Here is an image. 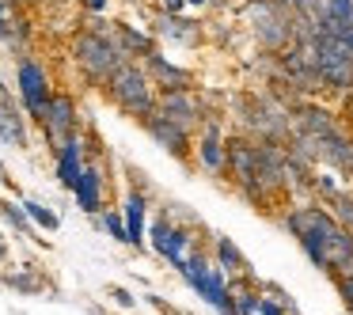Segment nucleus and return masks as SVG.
I'll return each mask as SVG.
<instances>
[{"label":"nucleus","instance_id":"a211bd4d","mask_svg":"<svg viewBox=\"0 0 353 315\" xmlns=\"http://www.w3.org/2000/svg\"><path fill=\"white\" fill-rule=\"evenodd\" d=\"M80 171H84V137H69L61 148H57V179H61V186H77Z\"/></svg>","mask_w":353,"mask_h":315},{"label":"nucleus","instance_id":"c756f323","mask_svg":"<svg viewBox=\"0 0 353 315\" xmlns=\"http://www.w3.org/2000/svg\"><path fill=\"white\" fill-rule=\"evenodd\" d=\"M8 285H12V289H19V292H34V289H39V281L27 277V274H8Z\"/></svg>","mask_w":353,"mask_h":315},{"label":"nucleus","instance_id":"4468645a","mask_svg":"<svg viewBox=\"0 0 353 315\" xmlns=\"http://www.w3.org/2000/svg\"><path fill=\"white\" fill-rule=\"evenodd\" d=\"M186 243H190V236H186L183 228H171L168 221H160L152 228V247H156V254H163V258L171 262V266H179L183 270V262H186Z\"/></svg>","mask_w":353,"mask_h":315},{"label":"nucleus","instance_id":"b1692460","mask_svg":"<svg viewBox=\"0 0 353 315\" xmlns=\"http://www.w3.org/2000/svg\"><path fill=\"white\" fill-rule=\"evenodd\" d=\"M330 213H334L338 221L345 224V232L353 236V198H350V194H342V190L330 194Z\"/></svg>","mask_w":353,"mask_h":315},{"label":"nucleus","instance_id":"423d86ee","mask_svg":"<svg viewBox=\"0 0 353 315\" xmlns=\"http://www.w3.org/2000/svg\"><path fill=\"white\" fill-rule=\"evenodd\" d=\"M251 31L262 42V50L281 54L285 46H292V12L281 0H254L251 4Z\"/></svg>","mask_w":353,"mask_h":315},{"label":"nucleus","instance_id":"cd10ccee","mask_svg":"<svg viewBox=\"0 0 353 315\" xmlns=\"http://www.w3.org/2000/svg\"><path fill=\"white\" fill-rule=\"evenodd\" d=\"M259 292H236V315H259Z\"/></svg>","mask_w":353,"mask_h":315},{"label":"nucleus","instance_id":"bb28decb","mask_svg":"<svg viewBox=\"0 0 353 315\" xmlns=\"http://www.w3.org/2000/svg\"><path fill=\"white\" fill-rule=\"evenodd\" d=\"M103 228H107L114 239L130 243V232H125V216H122V213H103Z\"/></svg>","mask_w":353,"mask_h":315},{"label":"nucleus","instance_id":"6e6552de","mask_svg":"<svg viewBox=\"0 0 353 315\" xmlns=\"http://www.w3.org/2000/svg\"><path fill=\"white\" fill-rule=\"evenodd\" d=\"M39 125H42L46 141L54 145V152H57L69 137H77V125H80L77 99L65 95V92H54V95H50V103L42 107V114H39Z\"/></svg>","mask_w":353,"mask_h":315},{"label":"nucleus","instance_id":"0eeeda50","mask_svg":"<svg viewBox=\"0 0 353 315\" xmlns=\"http://www.w3.org/2000/svg\"><path fill=\"white\" fill-rule=\"evenodd\" d=\"M183 277L209 300V304L216 307V312L236 315V296L228 292V281H224V277L205 262V254H194V258H186V262H183Z\"/></svg>","mask_w":353,"mask_h":315},{"label":"nucleus","instance_id":"72a5a7b5","mask_svg":"<svg viewBox=\"0 0 353 315\" xmlns=\"http://www.w3.org/2000/svg\"><path fill=\"white\" fill-rule=\"evenodd\" d=\"M110 296H114V300H118V304H122V307H133V296H130V292H125V289H114V292H110Z\"/></svg>","mask_w":353,"mask_h":315},{"label":"nucleus","instance_id":"c9c22d12","mask_svg":"<svg viewBox=\"0 0 353 315\" xmlns=\"http://www.w3.org/2000/svg\"><path fill=\"white\" fill-rule=\"evenodd\" d=\"M8 258V243H4V239H0V262Z\"/></svg>","mask_w":353,"mask_h":315},{"label":"nucleus","instance_id":"39448f33","mask_svg":"<svg viewBox=\"0 0 353 315\" xmlns=\"http://www.w3.org/2000/svg\"><path fill=\"white\" fill-rule=\"evenodd\" d=\"M312 54H315V65L323 72V84L334 88V92H350L353 88V46L338 34H327L319 31L312 42Z\"/></svg>","mask_w":353,"mask_h":315},{"label":"nucleus","instance_id":"5701e85b","mask_svg":"<svg viewBox=\"0 0 353 315\" xmlns=\"http://www.w3.org/2000/svg\"><path fill=\"white\" fill-rule=\"evenodd\" d=\"M23 209H27V216H31V221L39 224V228H46V232H54L57 224H61L54 209H46L42 201H34V198H27V201H23Z\"/></svg>","mask_w":353,"mask_h":315},{"label":"nucleus","instance_id":"2f4dec72","mask_svg":"<svg viewBox=\"0 0 353 315\" xmlns=\"http://www.w3.org/2000/svg\"><path fill=\"white\" fill-rule=\"evenodd\" d=\"M8 4H4V0H0V42H4V39H8Z\"/></svg>","mask_w":353,"mask_h":315},{"label":"nucleus","instance_id":"ddd939ff","mask_svg":"<svg viewBox=\"0 0 353 315\" xmlns=\"http://www.w3.org/2000/svg\"><path fill=\"white\" fill-rule=\"evenodd\" d=\"M145 72L152 77V84L160 88V92H175V88H190V84H194V77H190V72H186V69H179V65H171L168 57H163V54H156V50L145 57Z\"/></svg>","mask_w":353,"mask_h":315},{"label":"nucleus","instance_id":"7c9ffc66","mask_svg":"<svg viewBox=\"0 0 353 315\" xmlns=\"http://www.w3.org/2000/svg\"><path fill=\"white\" fill-rule=\"evenodd\" d=\"M259 315H285V307L277 304V300H270V296H262L259 300Z\"/></svg>","mask_w":353,"mask_h":315},{"label":"nucleus","instance_id":"4be33fe9","mask_svg":"<svg viewBox=\"0 0 353 315\" xmlns=\"http://www.w3.org/2000/svg\"><path fill=\"white\" fill-rule=\"evenodd\" d=\"M156 31H160L163 39H175V42H194V39H198V27H194L190 19H183V16H171V12L160 19Z\"/></svg>","mask_w":353,"mask_h":315},{"label":"nucleus","instance_id":"9d476101","mask_svg":"<svg viewBox=\"0 0 353 315\" xmlns=\"http://www.w3.org/2000/svg\"><path fill=\"white\" fill-rule=\"evenodd\" d=\"M156 110H160L163 118H171L175 125H183V130H198L201 118H205V107H201V99L190 92V88H175V92H160V103H156Z\"/></svg>","mask_w":353,"mask_h":315},{"label":"nucleus","instance_id":"f8f14e48","mask_svg":"<svg viewBox=\"0 0 353 315\" xmlns=\"http://www.w3.org/2000/svg\"><path fill=\"white\" fill-rule=\"evenodd\" d=\"M198 163L205 171H213V175H221L228 167V141L221 137V125L216 122H205V130L198 137Z\"/></svg>","mask_w":353,"mask_h":315},{"label":"nucleus","instance_id":"e433bc0d","mask_svg":"<svg viewBox=\"0 0 353 315\" xmlns=\"http://www.w3.org/2000/svg\"><path fill=\"white\" fill-rule=\"evenodd\" d=\"M0 99H8V88H4V80H0Z\"/></svg>","mask_w":353,"mask_h":315},{"label":"nucleus","instance_id":"f704fd0d","mask_svg":"<svg viewBox=\"0 0 353 315\" xmlns=\"http://www.w3.org/2000/svg\"><path fill=\"white\" fill-rule=\"evenodd\" d=\"M163 4H168V12H171V16H175V12L183 8V0H163Z\"/></svg>","mask_w":353,"mask_h":315},{"label":"nucleus","instance_id":"4c0bfd02","mask_svg":"<svg viewBox=\"0 0 353 315\" xmlns=\"http://www.w3.org/2000/svg\"><path fill=\"white\" fill-rule=\"evenodd\" d=\"M4 4H8V0H4Z\"/></svg>","mask_w":353,"mask_h":315},{"label":"nucleus","instance_id":"412c9836","mask_svg":"<svg viewBox=\"0 0 353 315\" xmlns=\"http://www.w3.org/2000/svg\"><path fill=\"white\" fill-rule=\"evenodd\" d=\"M114 34H118V46L125 50V57H141V61H145V57L156 50L152 39H148V34H141V31H133L130 23H118Z\"/></svg>","mask_w":353,"mask_h":315},{"label":"nucleus","instance_id":"473e14b6","mask_svg":"<svg viewBox=\"0 0 353 315\" xmlns=\"http://www.w3.org/2000/svg\"><path fill=\"white\" fill-rule=\"evenodd\" d=\"M84 8H88V12H107L110 0H84Z\"/></svg>","mask_w":353,"mask_h":315},{"label":"nucleus","instance_id":"1a4fd4ad","mask_svg":"<svg viewBox=\"0 0 353 315\" xmlns=\"http://www.w3.org/2000/svg\"><path fill=\"white\" fill-rule=\"evenodd\" d=\"M16 84H19V103H23V110H27L31 118H39L42 107L50 103V95H54L46 65L23 54V57L16 61Z\"/></svg>","mask_w":353,"mask_h":315},{"label":"nucleus","instance_id":"f03ea898","mask_svg":"<svg viewBox=\"0 0 353 315\" xmlns=\"http://www.w3.org/2000/svg\"><path fill=\"white\" fill-rule=\"evenodd\" d=\"M72 61L80 65V72H84L92 84H107L130 57H125V50L118 46L114 31L92 27V31H80L77 39H72Z\"/></svg>","mask_w":353,"mask_h":315},{"label":"nucleus","instance_id":"a878e982","mask_svg":"<svg viewBox=\"0 0 353 315\" xmlns=\"http://www.w3.org/2000/svg\"><path fill=\"white\" fill-rule=\"evenodd\" d=\"M0 216H4L8 224H16L19 232H31V216H27L23 205H0Z\"/></svg>","mask_w":353,"mask_h":315},{"label":"nucleus","instance_id":"7ed1b4c3","mask_svg":"<svg viewBox=\"0 0 353 315\" xmlns=\"http://www.w3.org/2000/svg\"><path fill=\"white\" fill-rule=\"evenodd\" d=\"M107 99L114 103L122 114L145 122L148 114H156V103H160V95H156V84H152V77L145 72V65L125 61L122 69H118L114 77L107 80Z\"/></svg>","mask_w":353,"mask_h":315},{"label":"nucleus","instance_id":"393cba45","mask_svg":"<svg viewBox=\"0 0 353 315\" xmlns=\"http://www.w3.org/2000/svg\"><path fill=\"white\" fill-rule=\"evenodd\" d=\"M216 254H221V266H224V274H239V270L247 266V262H243V254H239L236 247L228 243V239H216Z\"/></svg>","mask_w":353,"mask_h":315},{"label":"nucleus","instance_id":"f257e3e1","mask_svg":"<svg viewBox=\"0 0 353 315\" xmlns=\"http://www.w3.org/2000/svg\"><path fill=\"white\" fill-rule=\"evenodd\" d=\"M285 228L296 236V243L319 270H330V274L353 270V236L334 213L319 205H296L285 216Z\"/></svg>","mask_w":353,"mask_h":315},{"label":"nucleus","instance_id":"6ab92c4d","mask_svg":"<svg viewBox=\"0 0 353 315\" xmlns=\"http://www.w3.org/2000/svg\"><path fill=\"white\" fill-rule=\"evenodd\" d=\"M0 141L12 148H27V125H23V114H19V107L8 99H0Z\"/></svg>","mask_w":353,"mask_h":315},{"label":"nucleus","instance_id":"20e7f679","mask_svg":"<svg viewBox=\"0 0 353 315\" xmlns=\"http://www.w3.org/2000/svg\"><path fill=\"white\" fill-rule=\"evenodd\" d=\"M239 122L243 130H251L254 137L262 141H285L292 130V114L277 95L262 92V95H251V99H239Z\"/></svg>","mask_w":353,"mask_h":315},{"label":"nucleus","instance_id":"f3484780","mask_svg":"<svg viewBox=\"0 0 353 315\" xmlns=\"http://www.w3.org/2000/svg\"><path fill=\"white\" fill-rule=\"evenodd\" d=\"M72 194H77V205L84 209V213H103V171L95 167V163H84Z\"/></svg>","mask_w":353,"mask_h":315},{"label":"nucleus","instance_id":"9b49d317","mask_svg":"<svg viewBox=\"0 0 353 315\" xmlns=\"http://www.w3.org/2000/svg\"><path fill=\"white\" fill-rule=\"evenodd\" d=\"M141 125H145L148 137H152L160 148H168L171 156H179V160H186V156H190V130L175 125L171 118H163L160 110H156V114H148Z\"/></svg>","mask_w":353,"mask_h":315},{"label":"nucleus","instance_id":"aec40b11","mask_svg":"<svg viewBox=\"0 0 353 315\" xmlns=\"http://www.w3.org/2000/svg\"><path fill=\"white\" fill-rule=\"evenodd\" d=\"M145 194H137L133 190L130 198H125V209H122V216H125V232H130V243L133 247H141L145 243Z\"/></svg>","mask_w":353,"mask_h":315},{"label":"nucleus","instance_id":"2eb2a0df","mask_svg":"<svg viewBox=\"0 0 353 315\" xmlns=\"http://www.w3.org/2000/svg\"><path fill=\"white\" fill-rule=\"evenodd\" d=\"M315 145H319V163H330L338 171H353V141L342 130H330L323 137H315Z\"/></svg>","mask_w":353,"mask_h":315},{"label":"nucleus","instance_id":"c85d7f7f","mask_svg":"<svg viewBox=\"0 0 353 315\" xmlns=\"http://www.w3.org/2000/svg\"><path fill=\"white\" fill-rule=\"evenodd\" d=\"M334 285H338V292H342L345 307L353 312V270H345V274H334Z\"/></svg>","mask_w":353,"mask_h":315},{"label":"nucleus","instance_id":"dca6fc26","mask_svg":"<svg viewBox=\"0 0 353 315\" xmlns=\"http://www.w3.org/2000/svg\"><path fill=\"white\" fill-rule=\"evenodd\" d=\"M289 114H292V122H296V133H312V137H323V133L338 130L334 114H330L327 107H319V103H296Z\"/></svg>","mask_w":353,"mask_h":315}]
</instances>
